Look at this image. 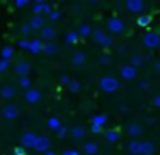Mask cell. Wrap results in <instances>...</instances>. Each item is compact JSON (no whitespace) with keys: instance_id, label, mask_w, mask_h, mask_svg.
<instances>
[{"instance_id":"obj_1","label":"cell","mask_w":160,"mask_h":155,"mask_svg":"<svg viewBox=\"0 0 160 155\" xmlns=\"http://www.w3.org/2000/svg\"><path fill=\"white\" fill-rule=\"evenodd\" d=\"M98 86H100V90L103 93H115L121 88V81L115 76H103L98 81Z\"/></svg>"},{"instance_id":"obj_2","label":"cell","mask_w":160,"mask_h":155,"mask_svg":"<svg viewBox=\"0 0 160 155\" xmlns=\"http://www.w3.org/2000/svg\"><path fill=\"white\" fill-rule=\"evenodd\" d=\"M91 38H93V41L98 45V47H102V48H110L112 45H114L112 36H110V34H107L103 29H93Z\"/></svg>"},{"instance_id":"obj_3","label":"cell","mask_w":160,"mask_h":155,"mask_svg":"<svg viewBox=\"0 0 160 155\" xmlns=\"http://www.w3.org/2000/svg\"><path fill=\"white\" fill-rule=\"evenodd\" d=\"M105 26H107L108 33H112V34H121V33H124V31H126L124 19H121V17H117V16L108 17L107 23H105Z\"/></svg>"},{"instance_id":"obj_4","label":"cell","mask_w":160,"mask_h":155,"mask_svg":"<svg viewBox=\"0 0 160 155\" xmlns=\"http://www.w3.org/2000/svg\"><path fill=\"white\" fill-rule=\"evenodd\" d=\"M0 116L4 117L5 121H16L21 116L19 105H16V103H5V105L0 109Z\"/></svg>"},{"instance_id":"obj_5","label":"cell","mask_w":160,"mask_h":155,"mask_svg":"<svg viewBox=\"0 0 160 155\" xmlns=\"http://www.w3.org/2000/svg\"><path fill=\"white\" fill-rule=\"evenodd\" d=\"M31 12L33 16H48L50 12H52V3L45 2V0H36V2H33L31 5Z\"/></svg>"},{"instance_id":"obj_6","label":"cell","mask_w":160,"mask_h":155,"mask_svg":"<svg viewBox=\"0 0 160 155\" xmlns=\"http://www.w3.org/2000/svg\"><path fill=\"white\" fill-rule=\"evenodd\" d=\"M143 45H145L148 50L158 48L160 47V33H157V31H148V33H145V36H143Z\"/></svg>"},{"instance_id":"obj_7","label":"cell","mask_w":160,"mask_h":155,"mask_svg":"<svg viewBox=\"0 0 160 155\" xmlns=\"http://www.w3.org/2000/svg\"><path fill=\"white\" fill-rule=\"evenodd\" d=\"M50 145H52V141H50V138L47 136V134H38V138H36V141H35V147H33V150H35V152H40V153H45V152L50 150Z\"/></svg>"},{"instance_id":"obj_8","label":"cell","mask_w":160,"mask_h":155,"mask_svg":"<svg viewBox=\"0 0 160 155\" xmlns=\"http://www.w3.org/2000/svg\"><path fill=\"white\" fill-rule=\"evenodd\" d=\"M119 76H121L124 81H132V79L138 78V69H134L129 64H122L119 69Z\"/></svg>"},{"instance_id":"obj_9","label":"cell","mask_w":160,"mask_h":155,"mask_svg":"<svg viewBox=\"0 0 160 155\" xmlns=\"http://www.w3.org/2000/svg\"><path fill=\"white\" fill-rule=\"evenodd\" d=\"M24 102L26 103H29V105H35V103H38L40 100H42V91L40 90H36V88H29V90H26L24 91Z\"/></svg>"},{"instance_id":"obj_10","label":"cell","mask_w":160,"mask_h":155,"mask_svg":"<svg viewBox=\"0 0 160 155\" xmlns=\"http://www.w3.org/2000/svg\"><path fill=\"white\" fill-rule=\"evenodd\" d=\"M36 138H38V134L33 133V131H24V133L21 134V147L24 148H33L35 147V141Z\"/></svg>"},{"instance_id":"obj_11","label":"cell","mask_w":160,"mask_h":155,"mask_svg":"<svg viewBox=\"0 0 160 155\" xmlns=\"http://www.w3.org/2000/svg\"><path fill=\"white\" fill-rule=\"evenodd\" d=\"M124 5H126V9H128L129 12H132V14H141L143 10H145L146 3L143 2V0H128Z\"/></svg>"},{"instance_id":"obj_12","label":"cell","mask_w":160,"mask_h":155,"mask_svg":"<svg viewBox=\"0 0 160 155\" xmlns=\"http://www.w3.org/2000/svg\"><path fill=\"white\" fill-rule=\"evenodd\" d=\"M57 38V31L53 26H45L40 29V40H45V43H48V41H53Z\"/></svg>"},{"instance_id":"obj_13","label":"cell","mask_w":160,"mask_h":155,"mask_svg":"<svg viewBox=\"0 0 160 155\" xmlns=\"http://www.w3.org/2000/svg\"><path fill=\"white\" fill-rule=\"evenodd\" d=\"M14 72L21 78V76H29V72H31V64H29L28 60H19V62H16V65L14 67Z\"/></svg>"},{"instance_id":"obj_14","label":"cell","mask_w":160,"mask_h":155,"mask_svg":"<svg viewBox=\"0 0 160 155\" xmlns=\"http://www.w3.org/2000/svg\"><path fill=\"white\" fill-rule=\"evenodd\" d=\"M28 24H29V28H31V31H35V29L40 31L42 28L47 26V19H45V16H33Z\"/></svg>"},{"instance_id":"obj_15","label":"cell","mask_w":160,"mask_h":155,"mask_svg":"<svg viewBox=\"0 0 160 155\" xmlns=\"http://www.w3.org/2000/svg\"><path fill=\"white\" fill-rule=\"evenodd\" d=\"M71 62H72L74 67H81V65L86 62V54H84V52H81V50L74 52V54L71 55Z\"/></svg>"},{"instance_id":"obj_16","label":"cell","mask_w":160,"mask_h":155,"mask_svg":"<svg viewBox=\"0 0 160 155\" xmlns=\"http://www.w3.org/2000/svg\"><path fill=\"white\" fill-rule=\"evenodd\" d=\"M16 88L14 86H11V85H5V86H2V90H0V98H4V100H12L16 96Z\"/></svg>"},{"instance_id":"obj_17","label":"cell","mask_w":160,"mask_h":155,"mask_svg":"<svg viewBox=\"0 0 160 155\" xmlns=\"http://www.w3.org/2000/svg\"><path fill=\"white\" fill-rule=\"evenodd\" d=\"M76 33H78V36H79V38H88V36H91V33H93V28H91L90 24L83 23V24L78 26Z\"/></svg>"},{"instance_id":"obj_18","label":"cell","mask_w":160,"mask_h":155,"mask_svg":"<svg viewBox=\"0 0 160 155\" xmlns=\"http://www.w3.org/2000/svg\"><path fill=\"white\" fill-rule=\"evenodd\" d=\"M128 150L131 155H143V147H141V141L139 140H132L131 143L128 145Z\"/></svg>"},{"instance_id":"obj_19","label":"cell","mask_w":160,"mask_h":155,"mask_svg":"<svg viewBox=\"0 0 160 155\" xmlns=\"http://www.w3.org/2000/svg\"><path fill=\"white\" fill-rule=\"evenodd\" d=\"M42 47H43V41L40 40V38H33V40H29L28 52H31V54H40V52H42Z\"/></svg>"},{"instance_id":"obj_20","label":"cell","mask_w":160,"mask_h":155,"mask_svg":"<svg viewBox=\"0 0 160 155\" xmlns=\"http://www.w3.org/2000/svg\"><path fill=\"white\" fill-rule=\"evenodd\" d=\"M103 136H105V140H107L108 143H117V141L121 140V133H119L117 129H108V131H105Z\"/></svg>"},{"instance_id":"obj_21","label":"cell","mask_w":160,"mask_h":155,"mask_svg":"<svg viewBox=\"0 0 160 155\" xmlns=\"http://www.w3.org/2000/svg\"><path fill=\"white\" fill-rule=\"evenodd\" d=\"M141 133H143V127L139 126L138 122H131L128 126V134H129V136L138 138V136H141Z\"/></svg>"},{"instance_id":"obj_22","label":"cell","mask_w":160,"mask_h":155,"mask_svg":"<svg viewBox=\"0 0 160 155\" xmlns=\"http://www.w3.org/2000/svg\"><path fill=\"white\" fill-rule=\"evenodd\" d=\"M98 150H100V147H98L95 141H88V143L83 145V152H84L86 155H97Z\"/></svg>"},{"instance_id":"obj_23","label":"cell","mask_w":160,"mask_h":155,"mask_svg":"<svg viewBox=\"0 0 160 155\" xmlns=\"http://www.w3.org/2000/svg\"><path fill=\"white\" fill-rule=\"evenodd\" d=\"M108 117L105 116V114H97V116L91 117V126H98V127H103L105 124H107Z\"/></svg>"},{"instance_id":"obj_24","label":"cell","mask_w":160,"mask_h":155,"mask_svg":"<svg viewBox=\"0 0 160 155\" xmlns=\"http://www.w3.org/2000/svg\"><path fill=\"white\" fill-rule=\"evenodd\" d=\"M42 52H43V54H47V55H55L57 52H59V47H57L53 41H48V43H43Z\"/></svg>"},{"instance_id":"obj_25","label":"cell","mask_w":160,"mask_h":155,"mask_svg":"<svg viewBox=\"0 0 160 155\" xmlns=\"http://www.w3.org/2000/svg\"><path fill=\"white\" fill-rule=\"evenodd\" d=\"M136 24H138L139 28H146L152 24V16L150 14H139L138 19H136Z\"/></svg>"},{"instance_id":"obj_26","label":"cell","mask_w":160,"mask_h":155,"mask_svg":"<svg viewBox=\"0 0 160 155\" xmlns=\"http://www.w3.org/2000/svg\"><path fill=\"white\" fill-rule=\"evenodd\" d=\"M71 136H72V140H81V138L86 136V129L83 126H74L71 129Z\"/></svg>"},{"instance_id":"obj_27","label":"cell","mask_w":160,"mask_h":155,"mask_svg":"<svg viewBox=\"0 0 160 155\" xmlns=\"http://www.w3.org/2000/svg\"><path fill=\"white\" fill-rule=\"evenodd\" d=\"M64 40H66L67 45H76L78 41H79V36H78V33L74 29H71V31H67V33L64 34Z\"/></svg>"},{"instance_id":"obj_28","label":"cell","mask_w":160,"mask_h":155,"mask_svg":"<svg viewBox=\"0 0 160 155\" xmlns=\"http://www.w3.org/2000/svg\"><path fill=\"white\" fill-rule=\"evenodd\" d=\"M12 57H14V47H11V45L2 47V50H0V59H4V60H11Z\"/></svg>"},{"instance_id":"obj_29","label":"cell","mask_w":160,"mask_h":155,"mask_svg":"<svg viewBox=\"0 0 160 155\" xmlns=\"http://www.w3.org/2000/svg\"><path fill=\"white\" fill-rule=\"evenodd\" d=\"M18 83H19V88H22L24 91L29 90V88H33V79L29 78V76H21Z\"/></svg>"},{"instance_id":"obj_30","label":"cell","mask_w":160,"mask_h":155,"mask_svg":"<svg viewBox=\"0 0 160 155\" xmlns=\"http://www.w3.org/2000/svg\"><path fill=\"white\" fill-rule=\"evenodd\" d=\"M143 62H145V59H143L139 54H134V55H131V59H129V65H132L134 69L141 67V65H143Z\"/></svg>"},{"instance_id":"obj_31","label":"cell","mask_w":160,"mask_h":155,"mask_svg":"<svg viewBox=\"0 0 160 155\" xmlns=\"http://www.w3.org/2000/svg\"><path fill=\"white\" fill-rule=\"evenodd\" d=\"M141 147H143V155L155 153V143H152V141H141Z\"/></svg>"},{"instance_id":"obj_32","label":"cell","mask_w":160,"mask_h":155,"mask_svg":"<svg viewBox=\"0 0 160 155\" xmlns=\"http://www.w3.org/2000/svg\"><path fill=\"white\" fill-rule=\"evenodd\" d=\"M67 90H69L71 93H79L81 91V83L76 81V79H71L69 85H67Z\"/></svg>"},{"instance_id":"obj_33","label":"cell","mask_w":160,"mask_h":155,"mask_svg":"<svg viewBox=\"0 0 160 155\" xmlns=\"http://www.w3.org/2000/svg\"><path fill=\"white\" fill-rule=\"evenodd\" d=\"M60 124H62V122H60V119H59V117H50V119L47 121V126H48L52 131H55L57 127L60 126Z\"/></svg>"},{"instance_id":"obj_34","label":"cell","mask_w":160,"mask_h":155,"mask_svg":"<svg viewBox=\"0 0 160 155\" xmlns=\"http://www.w3.org/2000/svg\"><path fill=\"white\" fill-rule=\"evenodd\" d=\"M55 136H57V138H60V140L67 136V127L64 126V124H60V126L55 129Z\"/></svg>"},{"instance_id":"obj_35","label":"cell","mask_w":160,"mask_h":155,"mask_svg":"<svg viewBox=\"0 0 160 155\" xmlns=\"http://www.w3.org/2000/svg\"><path fill=\"white\" fill-rule=\"evenodd\" d=\"M19 33H21L22 36H29L33 31H31V28H29V24L24 23V24H21V26H19Z\"/></svg>"},{"instance_id":"obj_36","label":"cell","mask_w":160,"mask_h":155,"mask_svg":"<svg viewBox=\"0 0 160 155\" xmlns=\"http://www.w3.org/2000/svg\"><path fill=\"white\" fill-rule=\"evenodd\" d=\"M9 67H11V60H4V59H0V74L7 72Z\"/></svg>"},{"instance_id":"obj_37","label":"cell","mask_w":160,"mask_h":155,"mask_svg":"<svg viewBox=\"0 0 160 155\" xmlns=\"http://www.w3.org/2000/svg\"><path fill=\"white\" fill-rule=\"evenodd\" d=\"M31 5V2H28V0H16L14 2V7L16 9H26V7Z\"/></svg>"},{"instance_id":"obj_38","label":"cell","mask_w":160,"mask_h":155,"mask_svg":"<svg viewBox=\"0 0 160 155\" xmlns=\"http://www.w3.org/2000/svg\"><path fill=\"white\" fill-rule=\"evenodd\" d=\"M98 62H100V64H103V65H108L112 62V57L108 54H102L100 59H98Z\"/></svg>"},{"instance_id":"obj_39","label":"cell","mask_w":160,"mask_h":155,"mask_svg":"<svg viewBox=\"0 0 160 155\" xmlns=\"http://www.w3.org/2000/svg\"><path fill=\"white\" fill-rule=\"evenodd\" d=\"M48 19H50V21H59V19H60V10L52 9V12L48 14Z\"/></svg>"},{"instance_id":"obj_40","label":"cell","mask_w":160,"mask_h":155,"mask_svg":"<svg viewBox=\"0 0 160 155\" xmlns=\"http://www.w3.org/2000/svg\"><path fill=\"white\" fill-rule=\"evenodd\" d=\"M71 79H72V78H69L67 74H62V76H60V85L67 86V85H69V81H71Z\"/></svg>"},{"instance_id":"obj_41","label":"cell","mask_w":160,"mask_h":155,"mask_svg":"<svg viewBox=\"0 0 160 155\" xmlns=\"http://www.w3.org/2000/svg\"><path fill=\"white\" fill-rule=\"evenodd\" d=\"M139 88L141 90H150V81L148 79H141V81H139Z\"/></svg>"},{"instance_id":"obj_42","label":"cell","mask_w":160,"mask_h":155,"mask_svg":"<svg viewBox=\"0 0 160 155\" xmlns=\"http://www.w3.org/2000/svg\"><path fill=\"white\" fill-rule=\"evenodd\" d=\"M12 155H26V150L22 147H16L14 152H12Z\"/></svg>"},{"instance_id":"obj_43","label":"cell","mask_w":160,"mask_h":155,"mask_svg":"<svg viewBox=\"0 0 160 155\" xmlns=\"http://www.w3.org/2000/svg\"><path fill=\"white\" fill-rule=\"evenodd\" d=\"M28 47H29V40H19V48L28 50Z\"/></svg>"},{"instance_id":"obj_44","label":"cell","mask_w":160,"mask_h":155,"mask_svg":"<svg viewBox=\"0 0 160 155\" xmlns=\"http://www.w3.org/2000/svg\"><path fill=\"white\" fill-rule=\"evenodd\" d=\"M60 155H79V152H78V150H72V148H67V150H64Z\"/></svg>"},{"instance_id":"obj_45","label":"cell","mask_w":160,"mask_h":155,"mask_svg":"<svg viewBox=\"0 0 160 155\" xmlns=\"http://www.w3.org/2000/svg\"><path fill=\"white\" fill-rule=\"evenodd\" d=\"M152 103H153V105L157 107V109H160V93H158V95H155V96H153Z\"/></svg>"},{"instance_id":"obj_46","label":"cell","mask_w":160,"mask_h":155,"mask_svg":"<svg viewBox=\"0 0 160 155\" xmlns=\"http://www.w3.org/2000/svg\"><path fill=\"white\" fill-rule=\"evenodd\" d=\"M90 131L93 134H100L102 133V127H98V126H90Z\"/></svg>"},{"instance_id":"obj_47","label":"cell","mask_w":160,"mask_h":155,"mask_svg":"<svg viewBox=\"0 0 160 155\" xmlns=\"http://www.w3.org/2000/svg\"><path fill=\"white\" fill-rule=\"evenodd\" d=\"M153 71L160 74V60H155V62H153Z\"/></svg>"},{"instance_id":"obj_48","label":"cell","mask_w":160,"mask_h":155,"mask_svg":"<svg viewBox=\"0 0 160 155\" xmlns=\"http://www.w3.org/2000/svg\"><path fill=\"white\" fill-rule=\"evenodd\" d=\"M119 110H121L122 114H126V112H128V110H129V107L126 105V103H121V105H119Z\"/></svg>"},{"instance_id":"obj_49","label":"cell","mask_w":160,"mask_h":155,"mask_svg":"<svg viewBox=\"0 0 160 155\" xmlns=\"http://www.w3.org/2000/svg\"><path fill=\"white\" fill-rule=\"evenodd\" d=\"M146 122H148V124H155V117H146Z\"/></svg>"},{"instance_id":"obj_50","label":"cell","mask_w":160,"mask_h":155,"mask_svg":"<svg viewBox=\"0 0 160 155\" xmlns=\"http://www.w3.org/2000/svg\"><path fill=\"white\" fill-rule=\"evenodd\" d=\"M43 155H57V153H55V152H53V150H48V152H45V153H43Z\"/></svg>"},{"instance_id":"obj_51","label":"cell","mask_w":160,"mask_h":155,"mask_svg":"<svg viewBox=\"0 0 160 155\" xmlns=\"http://www.w3.org/2000/svg\"><path fill=\"white\" fill-rule=\"evenodd\" d=\"M143 59H146V60H152V59H153V54H148L146 57H143Z\"/></svg>"}]
</instances>
